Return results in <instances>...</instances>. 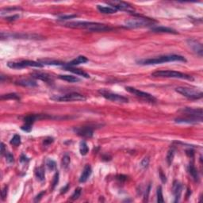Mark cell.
Returning <instances> with one entry per match:
<instances>
[{
    "instance_id": "obj_1",
    "label": "cell",
    "mask_w": 203,
    "mask_h": 203,
    "mask_svg": "<svg viewBox=\"0 0 203 203\" xmlns=\"http://www.w3.org/2000/svg\"><path fill=\"white\" fill-rule=\"evenodd\" d=\"M64 26L73 29H85L91 32H106L113 30L105 24L92 22H71L65 23Z\"/></svg>"
},
{
    "instance_id": "obj_2",
    "label": "cell",
    "mask_w": 203,
    "mask_h": 203,
    "mask_svg": "<svg viewBox=\"0 0 203 203\" xmlns=\"http://www.w3.org/2000/svg\"><path fill=\"white\" fill-rule=\"evenodd\" d=\"M174 61H180V62H187V60L184 56L179 55H167L159 56L155 58L141 60L137 61L139 64L141 65H155L160 64L167 63V62H174Z\"/></svg>"
},
{
    "instance_id": "obj_3",
    "label": "cell",
    "mask_w": 203,
    "mask_h": 203,
    "mask_svg": "<svg viewBox=\"0 0 203 203\" xmlns=\"http://www.w3.org/2000/svg\"><path fill=\"white\" fill-rule=\"evenodd\" d=\"M155 22H156L152 19H146V18H143V17H137V18H133V19L126 21L125 26L126 28H129V29L150 27L151 26L153 27L154 23H155Z\"/></svg>"
},
{
    "instance_id": "obj_4",
    "label": "cell",
    "mask_w": 203,
    "mask_h": 203,
    "mask_svg": "<svg viewBox=\"0 0 203 203\" xmlns=\"http://www.w3.org/2000/svg\"><path fill=\"white\" fill-rule=\"evenodd\" d=\"M151 76L153 77H161V78H176V79H183V80H193V77L189 75L184 74L182 72H176V71L171 70H164V71H157L153 72L151 74Z\"/></svg>"
},
{
    "instance_id": "obj_5",
    "label": "cell",
    "mask_w": 203,
    "mask_h": 203,
    "mask_svg": "<svg viewBox=\"0 0 203 203\" xmlns=\"http://www.w3.org/2000/svg\"><path fill=\"white\" fill-rule=\"evenodd\" d=\"M176 92L182 94L183 96L189 98V99H200L202 98V92L198 89L190 88V87H179L176 89Z\"/></svg>"
},
{
    "instance_id": "obj_6",
    "label": "cell",
    "mask_w": 203,
    "mask_h": 203,
    "mask_svg": "<svg viewBox=\"0 0 203 203\" xmlns=\"http://www.w3.org/2000/svg\"><path fill=\"white\" fill-rule=\"evenodd\" d=\"M51 99L57 102H74V101H85L86 97L81 94L76 92L69 93L64 95H54L51 97Z\"/></svg>"
},
{
    "instance_id": "obj_7",
    "label": "cell",
    "mask_w": 203,
    "mask_h": 203,
    "mask_svg": "<svg viewBox=\"0 0 203 203\" xmlns=\"http://www.w3.org/2000/svg\"><path fill=\"white\" fill-rule=\"evenodd\" d=\"M98 93L103 98H105L106 99L112 101L114 102H118V103H126V102H129V99L126 97L122 96V95H120V94L112 93L109 91H106L105 89L99 90Z\"/></svg>"
},
{
    "instance_id": "obj_8",
    "label": "cell",
    "mask_w": 203,
    "mask_h": 203,
    "mask_svg": "<svg viewBox=\"0 0 203 203\" xmlns=\"http://www.w3.org/2000/svg\"><path fill=\"white\" fill-rule=\"evenodd\" d=\"M7 66L13 69H22L28 67H34V68H42L44 65L39 62L33 60H22L19 62H8Z\"/></svg>"
},
{
    "instance_id": "obj_9",
    "label": "cell",
    "mask_w": 203,
    "mask_h": 203,
    "mask_svg": "<svg viewBox=\"0 0 203 203\" xmlns=\"http://www.w3.org/2000/svg\"><path fill=\"white\" fill-rule=\"evenodd\" d=\"M108 4L116 9L117 10H123L127 11V12L134 11V8L130 4L126 2H122V1H113V2H109Z\"/></svg>"
},
{
    "instance_id": "obj_10",
    "label": "cell",
    "mask_w": 203,
    "mask_h": 203,
    "mask_svg": "<svg viewBox=\"0 0 203 203\" xmlns=\"http://www.w3.org/2000/svg\"><path fill=\"white\" fill-rule=\"evenodd\" d=\"M73 131L77 135L84 138H91L93 137L94 129L91 126H82V127L74 128Z\"/></svg>"
},
{
    "instance_id": "obj_11",
    "label": "cell",
    "mask_w": 203,
    "mask_h": 203,
    "mask_svg": "<svg viewBox=\"0 0 203 203\" xmlns=\"http://www.w3.org/2000/svg\"><path fill=\"white\" fill-rule=\"evenodd\" d=\"M187 44H188V45L190 46V48L193 50V52H195V53L199 56H202V44H201L199 41L195 40V39H188V40H187Z\"/></svg>"
},
{
    "instance_id": "obj_12",
    "label": "cell",
    "mask_w": 203,
    "mask_h": 203,
    "mask_svg": "<svg viewBox=\"0 0 203 203\" xmlns=\"http://www.w3.org/2000/svg\"><path fill=\"white\" fill-rule=\"evenodd\" d=\"M126 90L128 91V92L133 94L134 95H136V96L137 97H140V98H146V99H148V100H155V98H154L152 95H151L150 94L140 91V90L134 88V87H126Z\"/></svg>"
},
{
    "instance_id": "obj_13",
    "label": "cell",
    "mask_w": 203,
    "mask_h": 203,
    "mask_svg": "<svg viewBox=\"0 0 203 203\" xmlns=\"http://www.w3.org/2000/svg\"><path fill=\"white\" fill-rule=\"evenodd\" d=\"M182 111H183V114H185V116H190L194 117V118H199V119H202L203 111L201 108H199V109L185 108Z\"/></svg>"
},
{
    "instance_id": "obj_14",
    "label": "cell",
    "mask_w": 203,
    "mask_h": 203,
    "mask_svg": "<svg viewBox=\"0 0 203 203\" xmlns=\"http://www.w3.org/2000/svg\"><path fill=\"white\" fill-rule=\"evenodd\" d=\"M175 122L176 123L179 124H196L198 123V122H202V119H199V118H194V117L190 116H185L176 118Z\"/></svg>"
},
{
    "instance_id": "obj_15",
    "label": "cell",
    "mask_w": 203,
    "mask_h": 203,
    "mask_svg": "<svg viewBox=\"0 0 203 203\" xmlns=\"http://www.w3.org/2000/svg\"><path fill=\"white\" fill-rule=\"evenodd\" d=\"M182 190H183V187H182L181 183L178 181H175L173 183V187H172V193H173L174 196H175V201L177 202L180 199L182 194Z\"/></svg>"
},
{
    "instance_id": "obj_16",
    "label": "cell",
    "mask_w": 203,
    "mask_h": 203,
    "mask_svg": "<svg viewBox=\"0 0 203 203\" xmlns=\"http://www.w3.org/2000/svg\"><path fill=\"white\" fill-rule=\"evenodd\" d=\"M91 173H92V169H91V167L90 164H87L84 167V169H83V172L81 174V176L80 178V183H85L87 181V179H89V177L91 176Z\"/></svg>"
},
{
    "instance_id": "obj_17",
    "label": "cell",
    "mask_w": 203,
    "mask_h": 203,
    "mask_svg": "<svg viewBox=\"0 0 203 203\" xmlns=\"http://www.w3.org/2000/svg\"><path fill=\"white\" fill-rule=\"evenodd\" d=\"M89 60L87 59L86 56H79L78 57H76V59H74L73 60H72L69 63H66L64 67H72V66H76V65L80 64H85L87 62H88Z\"/></svg>"
},
{
    "instance_id": "obj_18",
    "label": "cell",
    "mask_w": 203,
    "mask_h": 203,
    "mask_svg": "<svg viewBox=\"0 0 203 203\" xmlns=\"http://www.w3.org/2000/svg\"><path fill=\"white\" fill-rule=\"evenodd\" d=\"M31 76L34 79H38L42 81L46 82V83H51L52 81V77L49 75L46 74V73H42V72H34L32 73Z\"/></svg>"
},
{
    "instance_id": "obj_19",
    "label": "cell",
    "mask_w": 203,
    "mask_h": 203,
    "mask_svg": "<svg viewBox=\"0 0 203 203\" xmlns=\"http://www.w3.org/2000/svg\"><path fill=\"white\" fill-rule=\"evenodd\" d=\"M151 30L155 33H175L176 34L177 32L174 30L172 28L165 27V26H153L151 28Z\"/></svg>"
},
{
    "instance_id": "obj_20",
    "label": "cell",
    "mask_w": 203,
    "mask_h": 203,
    "mask_svg": "<svg viewBox=\"0 0 203 203\" xmlns=\"http://www.w3.org/2000/svg\"><path fill=\"white\" fill-rule=\"evenodd\" d=\"M64 69L66 71H68V72H72V73H74V74L78 75V76H83L84 78H90V75L87 74V72H85L84 71L81 70V69H77V68H72V67H64Z\"/></svg>"
},
{
    "instance_id": "obj_21",
    "label": "cell",
    "mask_w": 203,
    "mask_h": 203,
    "mask_svg": "<svg viewBox=\"0 0 203 203\" xmlns=\"http://www.w3.org/2000/svg\"><path fill=\"white\" fill-rule=\"evenodd\" d=\"M97 9L99 12L105 14H115L117 12V10L114 9L112 6H105L98 5L97 6Z\"/></svg>"
},
{
    "instance_id": "obj_22",
    "label": "cell",
    "mask_w": 203,
    "mask_h": 203,
    "mask_svg": "<svg viewBox=\"0 0 203 203\" xmlns=\"http://www.w3.org/2000/svg\"><path fill=\"white\" fill-rule=\"evenodd\" d=\"M39 63H41V64H45V65H56V66H64L65 63L62 62L60 60H50V59H42L39 60Z\"/></svg>"
},
{
    "instance_id": "obj_23",
    "label": "cell",
    "mask_w": 203,
    "mask_h": 203,
    "mask_svg": "<svg viewBox=\"0 0 203 203\" xmlns=\"http://www.w3.org/2000/svg\"><path fill=\"white\" fill-rule=\"evenodd\" d=\"M35 177L40 182H43L45 179V174H44V169L43 167H39L35 169Z\"/></svg>"
},
{
    "instance_id": "obj_24",
    "label": "cell",
    "mask_w": 203,
    "mask_h": 203,
    "mask_svg": "<svg viewBox=\"0 0 203 203\" xmlns=\"http://www.w3.org/2000/svg\"><path fill=\"white\" fill-rule=\"evenodd\" d=\"M59 79L64 80V81L69 82V83H76V82L80 81V79L76 76H70V75H61V76H58Z\"/></svg>"
},
{
    "instance_id": "obj_25",
    "label": "cell",
    "mask_w": 203,
    "mask_h": 203,
    "mask_svg": "<svg viewBox=\"0 0 203 203\" xmlns=\"http://www.w3.org/2000/svg\"><path fill=\"white\" fill-rule=\"evenodd\" d=\"M188 171H189V173H190V175L191 176V177L193 178V179H194V181L198 182V179H199V176H198V170L196 169L195 167H194L193 164H190L188 168Z\"/></svg>"
},
{
    "instance_id": "obj_26",
    "label": "cell",
    "mask_w": 203,
    "mask_h": 203,
    "mask_svg": "<svg viewBox=\"0 0 203 203\" xmlns=\"http://www.w3.org/2000/svg\"><path fill=\"white\" fill-rule=\"evenodd\" d=\"M17 84L19 85L23 86V87H36L37 85V83H36L34 80H19V81L17 82Z\"/></svg>"
},
{
    "instance_id": "obj_27",
    "label": "cell",
    "mask_w": 203,
    "mask_h": 203,
    "mask_svg": "<svg viewBox=\"0 0 203 203\" xmlns=\"http://www.w3.org/2000/svg\"><path fill=\"white\" fill-rule=\"evenodd\" d=\"M80 151L82 155H86L89 151V148L85 141H81L80 144Z\"/></svg>"
},
{
    "instance_id": "obj_28",
    "label": "cell",
    "mask_w": 203,
    "mask_h": 203,
    "mask_svg": "<svg viewBox=\"0 0 203 203\" xmlns=\"http://www.w3.org/2000/svg\"><path fill=\"white\" fill-rule=\"evenodd\" d=\"M2 100H8V99H14V100H20V97L15 93H10L7 94H2L1 96Z\"/></svg>"
},
{
    "instance_id": "obj_29",
    "label": "cell",
    "mask_w": 203,
    "mask_h": 203,
    "mask_svg": "<svg viewBox=\"0 0 203 203\" xmlns=\"http://www.w3.org/2000/svg\"><path fill=\"white\" fill-rule=\"evenodd\" d=\"M174 155H175V151L172 148V149L168 151V155H167V162H168V166H171V165H172L174 160Z\"/></svg>"
},
{
    "instance_id": "obj_30",
    "label": "cell",
    "mask_w": 203,
    "mask_h": 203,
    "mask_svg": "<svg viewBox=\"0 0 203 203\" xmlns=\"http://www.w3.org/2000/svg\"><path fill=\"white\" fill-rule=\"evenodd\" d=\"M10 144L14 146H19L21 144V137L19 135H14L10 140Z\"/></svg>"
},
{
    "instance_id": "obj_31",
    "label": "cell",
    "mask_w": 203,
    "mask_h": 203,
    "mask_svg": "<svg viewBox=\"0 0 203 203\" xmlns=\"http://www.w3.org/2000/svg\"><path fill=\"white\" fill-rule=\"evenodd\" d=\"M46 166L49 171H54L56 168V164L52 160H47L46 161Z\"/></svg>"
},
{
    "instance_id": "obj_32",
    "label": "cell",
    "mask_w": 203,
    "mask_h": 203,
    "mask_svg": "<svg viewBox=\"0 0 203 203\" xmlns=\"http://www.w3.org/2000/svg\"><path fill=\"white\" fill-rule=\"evenodd\" d=\"M70 162H71L70 157H69L68 155H64V157L62 158L61 164H62V167H63L64 168H67L69 166V164H70Z\"/></svg>"
},
{
    "instance_id": "obj_33",
    "label": "cell",
    "mask_w": 203,
    "mask_h": 203,
    "mask_svg": "<svg viewBox=\"0 0 203 203\" xmlns=\"http://www.w3.org/2000/svg\"><path fill=\"white\" fill-rule=\"evenodd\" d=\"M157 202L163 203L164 201V197H163V193H162V187H159L157 188Z\"/></svg>"
},
{
    "instance_id": "obj_34",
    "label": "cell",
    "mask_w": 203,
    "mask_h": 203,
    "mask_svg": "<svg viewBox=\"0 0 203 203\" xmlns=\"http://www.w3.org/2000/svg\"><path fill=\"white\" fill-rule=\"evenodd\" d=\"M81 192H82V189L80 187H78L75 190L74 193L71 197V199L72 200H77L78 198H80V195H81Z\"/></svg>"
},
{
    "instance_id": "obj_35",
    "label": "cell",
    "mask_w": 203,
    "mask_h": 203,
    "mask_svg": "<svg viewBox=\"0 0 203 203\" xmlns=\"http://www.w3.org/2000/svg\"><path fill=\"white\" fill-rule=\"evenodd\" d=\"M77 15L76 14H72V15H61V16H59L58 18V20L60 21H64V20H68V19H74V18H77Z\"/></svg>"
},
{
    "instance_id": "obj_36",
    "label": "cell",
    "mask_w": 203,
    "mask_h": 203,
    "mask_svg": "<svg viewBox=\"0 0 203 203\" xmlns=\"http://www.w3.org/2000/svg\"><path fill=\"white\" fill-rule=\"evenodd\" d=\"M148 165H149V158H148V157H145V158H144V159L142 160V161L140 162V166H141V168L145 169V168H148Z\"/></svg>"
},
{
    "instance_id": "obj_37",
    "label": "cell",
    "mask_w": 203,
    "mask_h": 203,
    "mask_svg": "<svg viewBox=\"0 0 203 203\" xmlns=\"http://www.w3.org/2000/svg\"><path fill=\"white\" fill-rule=\"evenodd\" d=\"M6 160L8 164H13L14 162V158L12 154L7 152V153H6Z\"/></svg>"
},
{
    "instance_id": "obj_38",
    "label": "cell",
    "mask_w": 203,
    "mask_h": 203,
    "mask_svg": "<svg viewBox=\"0 0 203 203\" xmlns=\"http://www.w3.org/2000/svg\"><path fill=\"white\" fill-rule=\"evenodd\" d=\"M58 182H59V173H56V175L53 177V181H52V189L56 187V186L57 185Z\"/></svg>"
},
{
    "instance_id": "obj_39",
    "label": "cell",
    "mask_w": 203,
    "mask_h": 203,
    "mask_svg": "<svg viewBox=\"0 0 203 203\" xmlns=\"http://www.w3.org/2000/svg\"><path fill=\"white\" fill-rule=\"evenodd\" d=\"M21 129L25 132H27V133H30L32 130V126L31 125H28V124H25L24 126H22L21 127Z\"/></svg>"
},
{
    "instance_id": "obj_40",
    "label": "cell",
    "mask_w": 203,
    "mask_h": 203,
    "mask_svg": "<svg viewBox=\"0 0 203 203\" xmlns=\"http://www.w3.org/2000/svg\"><path fill=\"white\" fill-rule=\"evenodd\" d=\"M7 192H8V187H4L3 189L2 190V199L4 200L6 198V196H7Z\"/></svg>"
},
{
    "instance_id": "obj_41",
    "label": "cell",
    "mask_w": 203,
    "mask_h": 203,
    "mask_svg": "<svg viewBox=\"0 0 203 203\" xmlns=\"http://www.w3.org/2000/svg\"><path fill=\"white\" fill-rule=\"evenodd\" d=\"M52 142H53V138L52 137H48L44 140V145H49Z\"/></svg>"
},
{
    "instance_id": "obj_42",
    "label": "cell",
    "mask_w": 203,
    "mask_h": 203,
    "mask_svg": "<svg viewBox=\"0 0 203 203\" xmlns=\"http://www.w3.org/2000/svg\"><path fill=\"white\" fill-rule=\"evenodd\" d=\"M160 179L161 181H162V183H165L167 182V177L166 176H165L164 174V172H162V171H160Z\"/></svg>"
},
{
    "instance_id": "obj_43",
    "label": "cell",
    "mask_w": 203,
    "mask_h": 203,
    "mask_svg": "<svg viewBox=\"0 0 203 203\" xmlns=\"http://www.w3.org/2000/svg\"><path fill=\"white\" fill-rule=\"evenodd\" d=\"M19 15H13V16L7 17V18H6V20H7V21H14V20H16L17 19H19Z\"/></svg>"
},
{
    "instance_id": "obj_44",
    "label": "cell",
    "mask_w": 203,
    "mask_h": 203,
    "mask_svg": "<svg viewBox=\"0 0 203 203\" xmlns=\"http://www.w3.org/2000/svg\"><path fill=\"white\" fill-rule=\"evenodd\" d=\"M44 193H45L44 191H42V192H41L39 194H37V195L36 196V198H35V201H40V200H41V198H42V196L44 194Z\"/></svg>"
},
{
    "instance_id": "obj_45",
    "label": "cell",
    "mask_w": 203,
    "mask_h": 203,
    "mask_svg": "<svg viewBox=\"0 0 203 203\" xmlns=\"http://www.w3.org/2000/svg\"><path fill=\"white\" fill-rule=\"evenodd\" d=\"M117 179L118 180H120V181H126V179H127V176H123V175H120V176H117Z\"/></svg>"
},
{
    "instance_id": "obj_46",
    "label": "cell",
    "mask_w": 203,
    "mask_h": 203,
    "mask_svg": "<svg viewBox=\"0 0 203 203\" xmlns=\"http://www.w3.org/2000/svg\"><path fill=\"white\" fill-rule=\"evenodd\" d=\"M68 189H69V184H68H68H67L66 186H65V187H64V188L61 189L60 193H61V194H64V193H66L67 191L68 190Z\"/></svg>"
},
{
    "instance_id": "obj_47",
    "label": "cell",
    "mask_w": 203,
    "mask_h": 203,
    "mask_svg": "<svg viewBox=\"0 0 203 203\" xmlns=\"http://www.w3.org/2000/svg\"><path fill=\"white\" fill-rule=\"evenodd\" d=\"M20 161L22 163H26V162H28L29 161V159H28L27 157L26 156V155H22V156H21V159H20Z\"/></svg>"
},
{
    "instance_id": "obj_48",
    "label": "cell",
    "mask_w": 203,
    "mask_h": 203,
    "mask_svg": "<svg viewBox=\"0 0 203 203\" xmlns=\"http://www.w3.org/2000/svg\"><path fill=\"white\" fill-rule=\"evenodd\" d=\"M187 154L188 155H190V156L193 157L194 156V151H193V150H190V149L187 150Z\"/></svg>"
},
{
    "instance_id": "obj_49",
    "label": "cell",
    "mask_w": 203,
    "mask_h": 203,
    "mask_svg": "<svg viewBox=\"0 0 203 203\" xmlns=\"http://www.w3.org/2000/svg\"><path fill=\"white\" fill-rule=\"evenodd\" d=\"M1 153H2V155H3L4 153H5V152H6V151H5V145H4V144L3 143H2V144H1Z\"/></svg>"
}]
</instances>
